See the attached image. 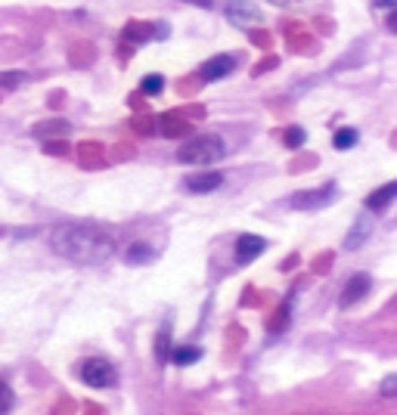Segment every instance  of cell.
<instances>
[{"mask_svg":"<svg viewBox=\"0 0 397 415\" xmlns=\"http://www.w3.org/2000/svg\"><path fill=\"white\" fill-rule=\"evenodd\" d=\"M124 260H128V264H134V266L149 264V260H155V248H152L146 239H140V242L128 245V251H124Z\"/></svg>","mask_w":397,"mask_h":415,"instance_id":"obj_11","label":"cell"},{"mask_svg":"<svg viewBox=\"0 0 397 415\" xmlns=\"http://www.w3.org/2000/svg\"><path fill=\"white\" fill-rule=\"evenodd\" d=\"M332 146L335 149H354L357 146V130L354 127H341V130H335V137H332Z\"/></svg>","mask_w":397,"mask_h":415,"instance_id":"obj_14","label":"cell"},{"mask_svg":"<svg viewBox=\"0 0 397 415\" xmlns=\"http://www.w3.org/2000/svg\"><path fill=\"white\" fill-rule=\"evenodd\" d=\"M394 196H397V183H385L382 189H375L373 196L366 198V208L369 211H385V208L394 202Z\"/></svg>","mask_w":397,"mask_h":415,"instance_id":"obj_12","label":"cell"},{"mask_svg":"<svg viewBox=\"0 0 397 415\" xmlns=\"http://www.w3.org/2000/svg\"><path fill=\"white\" fill-rule=\"evenodd\" d=\"M81 381L84 384H90V387H112L118 381V372H115V366H112L109 359L94 357V359H87V363L81 366Z\"/></svg>","mask_w":397,"mask_h":415,"instance_id":"obj_3","label":"cell"},{"mask_svg":"<svg viewBox=\"0 0 397 415\" xmlns=\"http://www.w3.org/2000/svg\"><path fill=\"white\" fill-rule=\"evenodd\" d=\"M140 84H143V93H149V96H158V93L164 90V78L162 75H146Z\"/></svg>","mask_w":397,"mask_h":415,"instance_id":"obj_18","label":"cell"},{"mask_svg":"<svg viewBox=\"0 0 397 415\" xmlns=\"http://www.w3.org/2000/svg\"><path fill=\"white\" fill-rule=\"evenodd\" d=\"M369 232H373V217H369V214H363V217L354 223V230H350L348 236H345V248H348V251L360 248V245L369 239Z\"/></svg>","mask_w":397,"mask_h":415,"instance_id":"obj_10","label":"cell"},{"mask_svg":"<svg viewBox=\"0 0 397 415\" xmlns=\"http://www.w3.org/2000/svg\"><path fill=\"white\" fill-rule=\"evenodd\" d=\"M198 357H202V350L198 347H171V353H168V359H174L177 366H193V363H198Z\"/></svg>","mask_w":397,"mask_h":415,"instance_id":"obj_13","label":"cell"},{"mask_svg":"<svg viewBox=\"0 0 397 415\" xmlns=\"http://www.w3.org/2000/svg\"><path fill=\"white\" fill-rule=\"evenodd\" d=\"M332 196H335V183H326V186H320V189L295 192V196L289 198V205L298 208V211H316V208H323Z\"/></svg>","mask_w":397,"mask_h":415,"instance_id":"obj_5","label":"cell"},{"mask_svg":"<svg viewBox=\"0 0 397 415\" xmlns=\"http://www.w3.org/2000/svg\"><path fill=\"white\" fill-rule=\"evenodd\" d=\"M221 183H223V173H217V171H198L183 180L187 192H214Z\"/></svg>","mask_w":397,"mask_h":415,"instance_id":"obj_9","label":"cell"},{"mask_svg":"<svg viewBox=\"0 0 397 415\" xmlns=\"http://www.w3.org/2000/svg\"><path fill=\"white\" fill-rule=\"evenodd\" d=\"M369 289H373V279H369L366 273H357V276H350L348 285L339 294V307H345V310H348V307L360 304V300L369 294Z\"/></svg>","mask_w":397,"mask_h":415,"instance_id":"obj_6","label":"cell"},{"mask_svg":"<svg viewBox=\"0 0 397 415\" xmlns=\"http://www.w3.org/2000/svg\"><path fill=\"white\" fill-rule=\"evenodd\" d=\"M227 155V143L214 133H202V137H193L177 149V162L183 164H198V167H208L217 164L221 158Z\"/></svg>","mask_w":397,"mask_h":415,"instance_id":"obj_2","label":"cell"},{"mask_svg":"<svg viewBox=\"0 0 397 415\" xmlns=\"http://www.w3.org/2000/svg\"><path fill=\"white\" fill-rule=\"evenodd\" d=\"M50 248L59 257L71 260V264H103L105 257L115 254V239L109 232L96 230V226H84V223H65L56 226L50 232Z\"/></svg>","mask_w":397,"mask_h":415,"instance_id":"obj_1","label":"cell"},{"mask_svg":"<svg viewBox=\"0 0 397 415\" xmlns=\"http://www.w3.org/2000/svg\"><path fill=\"white\" fill-rule=\"evenodd\" d=\"M233 69H236L233 56H211L208 62L198 65V78H202V81H221V78H227Z\"/></svg>","mask_w":397,"mask_h":415,"instance_id":"obj_7","label":"cell"},{"mask_svg":"<svg viewBox=\"0 0 397 415\" xmlns=\"http://www.w3.org/2000/svg\"><path fill=\"white\" fill-rule=\"evenodd\" d=\"M168 338H171L168 325H162V332H158V344H155V350H158V363H168V353H171Z\"/></svg>","mask_w":397,"mask_h":415,"instance_id":"obj_17","label":"cell"},{"mask_svg":"<svg viewBox=\"0 0 397 415\" xmlns=\"http://www.w3.org/2000/svg\"><path fill=\"white\" fill-rule=\"evenodd\" d=\"M47 130H62V133H69V124H65V121H53V124H37V127H35L37 137H44ZM47 137H50V133H47Z\"/></svg>","mask_w":397,"mask_h":415,"instance_id":"obj_20","label":"cell"},{"mask_svg":"<svg viewBox=\"0 0 397 415\" xmlns=\"http://www.w3.org/2000/svg\"><path fill=\"white\" fill-rule=\"evenodd\" d=\"M25 81H28L25 71H0V90H16V87H22Z\"/></svg>","mask_w":397,"mask_h":415,"instance_id":"obj_15","label":"cell"},{"mask_svg":"<svg viewBox=\"0 0 397 415\" xmlns=\"http://www.w3.org/2000/svg\"><path fill=\"white\" fill-rule=\"evenodd\" d=\"M223 16H227L233 25H242V28H248V25H257V22H261L264 12L257 10L255 0H227V6H223Z\"/></svg>","mask_w":397,"mask_h":415,"instance_id":"obj_4","label":"cell"},{"mask_svg":"<svg viewBox=\"0 0 397 415\" xmlns=\"http://www.w3.org/2000/svg\"><path fill=\"white\" fill-rule=\"evenodd\" d=\"M394 393H397V375H388L382 381V397H394Z\"/></svg>","mask_w":397,"mask_h":415,"instance_id":"obj_21","label":"cell"},{"mask_svg":"<svg viewBox=\"0 0 397 415\" xmlns=\"http://www.w3.org/2000/svg\"><path fill=\"white\" fill-rule=\"evenodd\" d=\"M12 403H16V393H12V387L6 384V381H0V415L10 412Z\"/></svg>","mask_w":397,"mask_h":415,"instance_id":"obj_19","label":"cell"},{"mask_svg":"<svg viewBox=\"0 0 397 415\" xmlns=\"http://www.w3.org/2000/svg\"><path fill=\"white\" fill-rule=\"evenodd\" d=\"M187 3H193V6H202V10H211V6H214V0H187Z\"/></svg>","mask_w":397,"mask_h":415,"instance_id":"obj_23","label":"cell"},{"mask_svg":"<svg viewBox=\"0 0 397 415\" xmlns=\"http://www.w3.org/2000/svg\"><path fill=\"white\" fill-rule=\"evenodd\" d=\"M264 251H267V239L251 236V232H246V236L236 239V260H239V264H248V260L261 257Z\"/></svg>","mask_w":397,"mask_h":415,"instance_id":"obj_8","label":"cell"},{"mask_svg":"<svg viewBox=\"0 0 397 415\" xmlns=\"http://www.w3.org/2000/svg\"><path fill=\"white\" fill-rule=\"evenodd\" d=\"M373 6H379V10L394 12V10H397V0H373Z\"/></svg>","mask_w":397,"mask_h":415,"instance_id":"obj_22","label":"cell"},{"mask_svg":"<svg viewBox=\"0 0 397 415\" xmlns=\"http://www.w3.org/2000/svg\"><path fill=\"white\" fill-rule=\"evenodd\" d=\"M304 139H307V133H304V127H289L286 137H282V143L289 146V149H301Z\"/></svg>","mask_w":397,"mask_h":415,"instance_id":"obj_16","label":"cell"}]
</instances>
